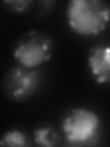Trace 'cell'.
<instances>
[{
	"label": "cell",
	"mask_w": 110,
	"mask_h": 147,
	"mask_svg": "<svg viewBox=\"0 0 110 147\" xmlns=\"http://www.w3.org/2000/svg\"><path fill=\"white\" fill-rule=\"evenodd\" d=\"M66 20L78 35H98L108 25L109 7L100 0H71L67 4Z\"/></svg>",
	"instance_id": "6da1fadb"
},
{
	"label": "cell",
	"mask_w": 110,
	"mask_h": 147,
	"mask_svg": "<svg viewBox=\"0 0 110 147\" xmlns=\"http://www.w3.org/2000/svg\"><path fill=\"white\" fill-rule=\"evenodd\" d=\"M53 52L52 38L45 32L32 30L17 40L13 56L17 64L35 69L50 59Z\"/></svg>",
	"instance_id": "7a4b0ae2"
},
{
	"label": "cell",
	"mask_w": 110,
	"mask_h": 147,
	"mask_svg": "<svg viewBox=\"0 0 110 147\" xmlns=\"http://www.w3.org/2000/svg\"><path fill=\"white\" fill-rule=\"evenodd\" d=\"M40 73L19 64L11 66L4 74L1 80V89L11 102L20 103L32 98L38 89Z\"/></svg>",
	"instance_id": "3957f363"
},
{
	"label": "cell",
	"mask_w": 110,
	"mask_h": 147,
	"mask_svg": "<svg viewBox=\"0 0 110 147\" xmlns=\"http://www.w3.org/2000/svg\"><path fill=\"white\" fill-rule=\"evenodd\" d=\"M62 129L65 139L72 144H84L94 140L100 129V118L90 109L74 108L64 117Z\"/></svg>",
	"instance_id": "277c9868"
},
{
	"label": "cell",
	"mask_w": 110,
	"mask_h": 147,
	"mask_svg": "<svg viewBox=\"0 0 110 147\" xmlns=\"http://www.w3.org/2000/svg\"><path fill=\"white\" fill-rule=\"evenodd\" d=\"M91 76L95 84L105 85L110 81V49L108 45L99 44L89 50L87 56Z\"/></svg>",
	"instance_id": "5b68a950"
},
{
	"label": "cell",
	"mask_w": 110,
	"mask_h": 147,
	"mask_svg": "<svg viewBox=\"0 0 110 147\" xmlns=\"http://www.w3.org/2000/svg\"><path fill=\"white\" fill-rule=\"evenodd\" d=\"M34 144L39 146L53 147L60 144V137L52 127L42 126L38 127L33 132Z\"/></svg>",
	"instance_id": "8992f818"
},
{
	"label": "cell",
	"mask_w": 110,
	"mask_h": 147,
	"mask_svg": "<svg viewBox=\"0 0 110 147\" xmlns=\"http://www.w3.org/2000/svg\"><path fill=\"white\" fill-rule=\"evenodd\" d=\"M28 144L27 135L19 129L8 130L0 137V146L23 147Z\"/></svg>",
	"instance_id": "52a82bcc"
},
{
	"label": "cell",
	"mask_w": 110,
	"mask_h": 147,
	"mask_svg": "<svg viewBox=\"0 0 110 147\" xmlns=\"http://www.w3.org/2000/svg\"><path fill=\"white\" fill-rule=\"evenodd\" d=\"M3 3L8 10L15 13H23L29 10L33 2L30 0H17V1H4Z\"/></svg>",
	"instance_id": "ba28073f"
}]
</instances>
